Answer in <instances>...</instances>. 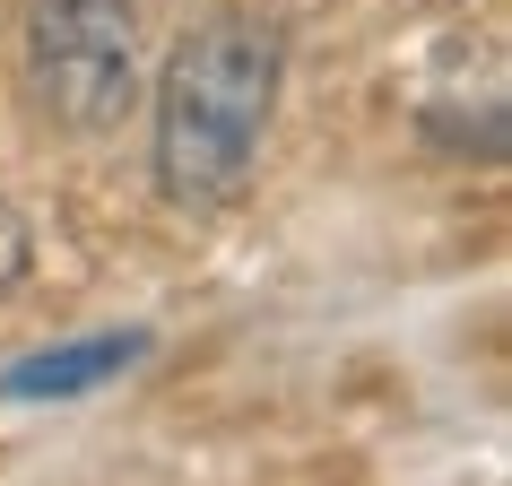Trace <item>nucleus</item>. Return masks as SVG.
I'll list each match as a JSON object with an SVG mask.
<instances>
[{"label":"nucleus","instance_id":"1","mask_svg":"<svg viewBox=\"0 0 512 486\" xmlns=\"http://www.w3.org/2000/svg\"><path fill=\"white\" fill-rule=\"evenodd\" d=\"M278 79H287V35L270 18H200V27L165 53L148 122H157V191L174 209H235L252 191L261 139L278 113Z\"/></svg>","mask_w":512,"mask_h":486},{"label":"nucleus","instance_id":"2","mask_svg":"<svg viewBox=\"0 0 512 486\" xmlns=\"http://www.w3.org/2000/svg\"><path fill=\"white\" fill-rule=\"evenodd\" d=\"M139 0H27V96L53 131H113L139 105Z\"/></svg>","mask_w":512,"mask_h":486},{"label":"nucleus","instance_id":"3","mask_svg":"<svg viewBox=\"0 0 512 486\" xmlns=\"http://www.w3.org/2000/svg\"><path fill=\"white\" fill-rule=\"evenodd\" d=\"M139 356H148V330H87V339L18 356V365L0 374V391H9V400H87V391L122 382Z\"/></svg>","mask_w":512,"mask_h":486},{"label":"nucleus","instance_id":"4","mask_svg":"<svg viewBox=\"0 0 512 486\" xmlns=\"http://www.w3.org/2000/svg\"><path fill=\"white\" fill-rule=\"evenodd\" d=\"M27 261H35V243H27V217H18L9 200H0V287H18V278H27Z\"/></svg>","mask_w":512,"mask_h":486}]
</instances>
